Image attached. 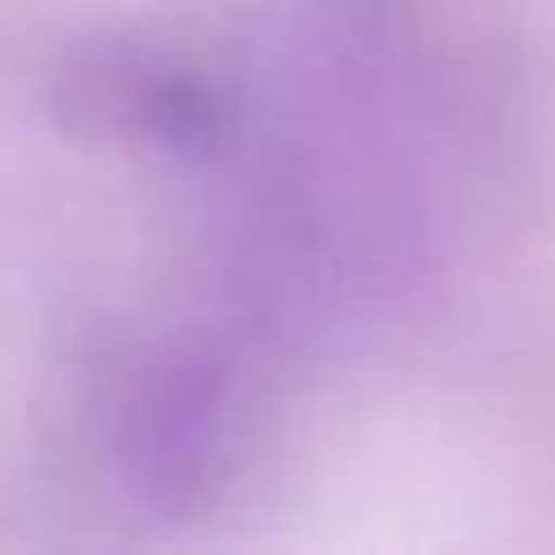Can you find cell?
<instances>
[{"label":"cell","mask_w":555,"mask_h":555,"mask_svg":"<svg viewBox=\"0 0 555 555\" xmlns=\"http://www.w3.org/2000/svg\"><path fill=\"white\" fill-rule=\"evenodd\" d=\"M221 383L192 364H168L132 388L120 424V454L138 490L162 502H192L221 466Z\"/></svg>","instance_id":"cell-1"},{"label":"cell","mask_w":555,"mask_h":555,"mask_svg":"<svg viewBox=\"0 0 555 555\" xmlns=\"http://www.w3.org/2000/svg\"><path fill=\"white\" fill-rule=\"evenodd\" d=\"M90 114L102 126H120L132 138L168 150H204L221 132V108L197 78L156 73V66H96L85 78Z\"/></svg>","instance_id":"cell-2"}]
</instances>
